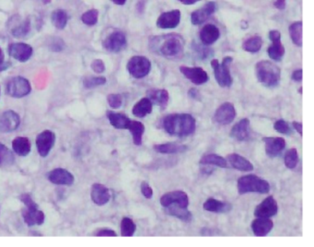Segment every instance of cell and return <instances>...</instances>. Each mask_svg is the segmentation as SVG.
<instances>
[{
  "mask_svg": "<svg viewBox=\"0 0 314 247\" xmlns=\"http://www.w3.org/2000/svg\"><path fill=\"white\" fill-rule=\"evenodd\" d=\"M220 31L217 26L208 24L203 27L200 31V39L202 42L207 45L212 44L220 38Z\"/></svg>",
  "mask_w": 314,
  "mask_h": 247,
  "instance_id": "cell-27",
  "label": "cell"
},
{
  "mask_svg": "<svg viewBox=\"0 0 314 247\" xmlns=\"http://www.w3.org/2000/svg\"><path fill=\"white\" fill-rule=\"evenodd\" d=\"M291 78H292L293 80H295V81H298V82L302 81V80H303V69L295 70L294 72L292 73Z\"/></svg>",
  "mask_w": 314,
  "mask_h": 247,
  "instance_id": "cell-53",
  "label": "cell"
},
{
  "mask_svg": "<svg viewBox=\"0 0 314 247\" xmlns=\"http://www.w3.org/2000/svg\"><path fill=\"white\" fill-rule=\"evenodd\" d=\"M188 96L190 98H192L193 100H196V101H201V94H200V92L198 91V90H196V89H190L189 91H188Z\"/></svg>",
  "mask_w": 314,
  "mask_h": 247,
  "instance_id": "cell-52",
  "label": "cell"
},
{
  "mask_svg": "<svg viewBox=\"0 0 314 247\" xmlns=\"http://www.w3.org/2000/svg\"><path fill=\"white\" fill-rule=\"evenodd\" d=\"M238 192L240 195L247 193L267 194L270 191L269 183L255 175L242 176L238 180Z\"/></svg>",
  "mask_w": 314,
  "mask_h": 247,
  "instance_id": "cell-4",
  "label": "cell"
},
{
  "mask_svg": "<svg viewBox=\"0 0 314 247\" xmlns=\"http://www.w3.org/2000/svg\"><path fill=\"white\" fill-rule=\"evenodd\" d=\"M126 37L121 31H113L102 42L103 47L112 53H118L126 46Z\"/></svg>",
  "mask_w": 314,
  "mask_h": 247,
  "instance_id": "cell-13",
  "label": "cell"
},
{
  "mask_svg": "<svg viewBox=\"0 0 314 247\" xmlns=\"http://www.w3.org/2000/svg\"><path fill=\"white\" fill-rule=\"evenodd\" d=\"M107 102L113 109H118L122 106L123 97L121 94H109L107 96Z\"/></svg>",
  "mask_w": 314,
  "mask_h": 247,
  "instance_id": "cell-46",
  "label": "cell"
},
{
  "mask_svg": "<svg viewBox=\"0 0 314 247\" xmlns=\"http://www.w3.org/2000/svg\"><path fill=\"white\" fill-rule=\"evenodd\" d=\"M113 3L119 5V6H122V5H125L126 0H111Z\"/></svg>",
  "mask_w": 314,
  "mask_h": 247,
  "instance_id": "cell-57",
  "label": "cell"
},
{
  "mask_svg": "<svg viewBox=\"0 0 314 247\" xmlns=\"http://www.w3.org/2000/svg\"><path fill=\"white\" fill-rule=\"evenodd\" d=\"M292 125H293V127L295 128V130H296L297 132L299 133V134L303 137V124L300 123V122L294 121V122L292 123Z\"/></svg>",
  "mask_w": 314,
  "mask_h": 247,
  "instance_id": "cell-54",
  "label": "cell"
},
{
  "mask_svg": "<svg viewBox=\"0 0 314 247\" xmlns=\"http://www.w3.org/2000/svg\"><path fill=\"white\" fill-rule=\"evenodd\" d=\"M141 193L146 199H150L153 197V190L147 182H142L141 184Z\"/></svg>",
  "mask_w": 314,
  "mask_h": 247,
  "instance_id": "cell-49",
  "label": "cell"
},
{
  "mask_svg": "<svg viewBox=\"0 0 314 247\" xmlns=\"http://www.w3.org/2000/svg\"><path fill=\"white\" fill-rule=\"evenodd\" d=\"M251 227L255 235L258 237H264L272 231L274 223L270 218H257L253 221Z\"/></svg>",
  "mask_w": 314,
  "mask_h": 247,
  "instance_id": "cell-23",
  "label": "cell"
},
{
  "mask_svg": "<svg viewBox=\"0 0 314 247\" xmlns=\"http://www.w3.org/2000/svg\"><path fill=\"white\" fill-rule=\"evenodd\" d=\"M162 127L168 134L183 138L195 133L196 122L189 114H171L162 119Z\"/></svg>",
  "mask_w": 314,
  "mask_h": 247,
  "instance_id": "cell-1",
  "label": "cell"
},
{
  "mask_svg": "<svg viewBox=\"0 0 314 247\" xmlns=\"http://www.w3.org/2000/svg\"><path fill=\"white\" fill-rule=\"evenodd\" d=\"M15 162V157L9 149L0 143V168H5L12 165Z\"/></svg>",
  "mask_w": 314,
  "mask_h": 247,
  "instance_id": "cell-37",
  "label": "cell"
},
{
  "mask_svg": "<svg viewBox=\"0 0 314 247\" xmlns=\"http://www.w3.org/2000/svg\"><path fill=\"white\" fill-rule=\"evenodd\" d=\"M8 54L18 62H27L33 53V49L30 44L24 42H13L8 46Z\"/></svg>",
  "mask_w": 314,
  "mask_h": 247,
  "instance_id": "cell-12",
  "label": "cell"
},
{
  "mask_svg": "<svg viewBox=\"0 0 314 247\" xmlns=\"http://www.w3.org/2000/svg\"><path fill=\"white\" fill-rule=\"evenodd\" d=\"M232 61L233 59L231 56L224 57L221 64L219 63V60L217 59L211 61V66H213L215 78L218 84L223 88L231 87L232 84V78H231V69H230Z\"/></svg>",
  "mask_w": 314,
  "mask_h": 247,
  "instance_id": "cell-6",
  "label": "cell"
},
{
  "mask_svg": "<svg viewBox=\"0 0 314 247\" xmlns=\"http://www.w3.org/2000/svg\"><path fill=\"white\" fill-rule=\"evenodd\" d=\"M49 181L53 185L58 186H71L75 181L74 175L67 170L56 168L51 171L47 175Z\"/></svg>",
  "mask_w": 314,
  "mask_h": 247,
  "instance_id": "cell-18",
  "label": "cell"
},
{
  "mask_svg": "<svg viewBox=\"0 0 314 247\" xmlns=\"http://www.w3.org/2000/svg\"><path fill=\"white\" fill-rule=\"evenodd\" d=\"M284 162L286 166L289 169H294L299 163V154L295 148L291 149L286 152L284 157Z\"/></svg>",
  "mask_w": 314,
  "mask_h": 247,
  "instance_id": "cell-42",
  "label": "cell"
},
{
  "mask_svg": "<svg viewBox=\"0 0 314 247\" xmlns=\"http://www.w3.org/2000/svg\"><path fill=\"white\" fill-rule=\"evenodd\" d=\"M90 198L96 205L103 206L110 201L111 194L105 186L94 184L90 190Z\"/></svg>",
  "mask_w": 314,
  "mask_h": 247,
  "instance_id": "cell-21",
  "label": "cell"
},
{
  "mask_svg": "<svg viewBox=\"0 0 314 247\" xmlns=\"http://www.w3.org/2000/svg\"><path fill=\"white\" fill-rule=\"evenodd\" d=\"M107 118L110 122V124L114 128H117V129H127L131 122V119H129L126 115L121 113H115L113 111L107 112Z\"/></svg>",
  "mask_w": 314,
  "mask_h": 247,
  "instance_id": "cell-28",
  "label": "cell"
},
{
  "mask_svg": "<svg viewBox=\"0 0 314 247\" xmlns=\"http://www.w3.org/2000/svg\"><path fill=\"white\" fill-rule=\"evenodd\" d=\"M266 144V153L270 158L279 156L286 148V140L283 138H264Z\"/></svg>",
  "mask_w": 314,
  "mask_h": 247,
  "instance_id": "cell-20",
  "label": "cell"
},
{
  "mask_svg": "<svg viewBox=\"0 0 314 247\" xmlns=\"http://www.w3.org/2000/svg\"><path fill=\"white\" fill-rule=\"evenodd\" d=\"M30 91V81L23 77H14L6 82V93L12 98H23L29 95Z\"/></svg>",
  "mask_w": 314,
  "mask_h": 247,
  "instance_id": "cell-7",
  "label": "cell"
},
{
  "mask_svg": "<svg viewBox=\"0 0 314 247\" xmlns=\"http://www.w3.org/2000/svg\"><path fill=\"white\" fill-rule=\"evenodd\" d=\"M217 9V5L213 1L208 2V4L201 8L192 13L191 20L194 25H200L204 23Z\"/></svg>",
  "mask_w": 314,
  "mask_h": 247,
  "instance_id": "cell-22",
  "label": "cell"
},
{
  "mask_svg": "<svg viewBox=\"0 0 314 247\" xmlns=\"http://www.w3.org/2000/svg\"><path fill=\"white\" fill-rule=\"evenodd\" d=\"M106 78L100 77H88L84 78L83 86L86 89H93L99 86L106 84Z\"/></svg>",
  "mask_w": 314,
  "mask_h": 247,
  "instance_id": "cell-43",
  "label": "cell"
},
{
  "mask_svg": "<svg viewBox=\"0 0 314 247\" xmlns=\"http://www.w3.org/2000/svg\"><path fill=\"white\" fill-rule=\"evenodd\" d=\"M263 45V40L260 36L251 37L245 40L243 43V48L246 52L250 53H257L260 51Z\"/></svg>",
  "mask_w": 314,
  "mask_h": 247,
  "instance_id": "cell-40",
  "label": "cell"
},
{
  "mask_svg": "<svg viewBox=\"0 0 314 247\" xmlns=\"http://www.w3.org/2000/svg\"><path fill=\"white\" fill-rule=\"evenodd\" d=\"M12 149L18 156L26 157L30 154L31 151V144L28 138L19 137V138L13 139Z\"/></svg>",
  "mask_w": 314,
  "mask_h": 247,
  "instance_id": "cell-30",
  "label": "cell"
},
{
  "mask_svg": "<svg viewBox=\"0 0 314 247\" xmlns=\"http://www.w3.org/2000/svg\"><path fill=\"white\" fill-rule=\"evenodd\" d=\"M49 48L53 52H61L65 47V42L61 38H52L51 42L48 44Z\"/></svg>",
  "mask_w": 314,
  "mask_h": 247,
  "instance_id": "cell-47",
  "label": "cell"
},
{
  "mask_svg": "<svg viewBox=\"0 0 314 247\" xmlns=\"http://www.w3.org/2000/svg\"><path fill=\"white\" fill-rule=\"evenodd\" d=\"M147 97L153 104H157L164 109L169 102V91L165 89H151L147 92Z\"/></svg>",
  "mask_w": 314,
  "mask_h": 247,
  "instance_id": "cell-25",
  "label": "cell"
},
{
  "mask_svg": "<svg viewBox=\"0 0 314 247\" xmlns=\"http://www.w3.org/2000/svg\"><path fill=\"white\" fill-rule=\"evenodd\" d=\"M166 209L167 213L172 217L178 218L179 220H182L184 222H190L192 219V213L187 210V208H183L173 204L167 207Z\"/></svg>",
  "mask_w": 314,
  "mask_h": 247,
  "instance_id": "cell-35",
  "label": "cell"
},
{
  "mask_svg": "<svg viewBox=\"0 0 314 247\" xmlns=\"http://www.w3.org/2000/svg\"><path fill=\"white\" fill-rule=\"evenodd\" d=\"M30 31V21L29 18H26L24 20L16 19V22L12 25L10 28V32L12 35L16 38H23L26 37Z\"/></svg>",
  "mask_w": 314,
  "mask_h": 247,
  "instance_id": "cell-32",
  "label": "cell"
},
{
  "mask_svg": "<svg viewBox=\"0 0 314 247\" xmlns=\"http://www.w3.org/2000/svg\"><path fill=\"white\" fill-rule=\"evenodd\" d=\"M227 159L229 163H231V167H233L234 169L243 171V172H251L254 170V165L252 164V163L237 153L229 154Z\"/></svg>",
  "mask_w": 314,
  "mask_h": 247,
  "instance_id": "cell-26",
  "label": "cell"
},
{
  "mask_svg": "<svg viewBox=\"0 0 314 247\" xmlns=\"http://www.w3.org/2000/svg\"><path fill=\"white\" fill-rule=\"evenodd\" d=\"M290 35L297 46H303V22L297 21L290 27Z\"/></svg>",
  "mask_w": 314,
  "mask_h": 247,
  "instance_id": "cell-38",
  "label": "cell"
},
{
  "mask_svg": "<svg viewBox=\"0 0 314 247\" xmlns=\"http://www.w3.org/2000/svg\"><path fill=\"white\" fill-rule=\"evenodd\" d=\"M19 200L25 205V209L22 211L24 223L30 227L42 225L45 221V215L42 211H39L38 205L33 201L30 195L22 194L19 197Z\"/></svg>",
  "mask_w": 314,
  "mask_h": 247,
  "instance_id": "cell-5",
  "label": "cell"
},
{
  "mask_svg": "<svg viewBox=\"0 0 314 247\" xmlns=\"http://www.w3.org/2000/svg\"><path fill=\"white\" fill-rule=\"evenodd\" d=\"M235 116L236 110L234 105L231 103H224L217 109L214 115V120L220 125L227 126L232 123V121L235 119Z\"/></svg>",
  "mask_w": 314,
  "mask_h": 247,
  "instance_id": "cell-10",
  "label": "cell"
},
{
  "mask_svg": "<svg viewBox=\"0 0 314 247\" xmlns=\"http://www.w3.org/2000/svg\"><path fill=\"white\" fill-rule=\"evenodd\" d=\"M52 22L54 25L55 28L59 29V30H63L65 29V26L67 24V20H68V17H67V14L65 12V10L63 9H56L52 13Z\"/></svg>",
  "mask_w": 314,
  "mask_h": 247,
  "instance_id": "cell-39",
  "label": "cell"
},
{
  "mask_svg": "<svg viewBox=\"0 0 314 247\" xmlns=\"http://www.w3.org/2000/svg\"><path fill=\"white\" fill-rule=\"evenodd\" d=\"M275 6H276L277 8L280 9V10L285 9V7H286V0H276Z\"/></svg>",
  "mask_w": 314,
  "mask_h": 247,
  "instance_id": "cell-55",
  "label": "cell"
},
{
  "mask_svg": "<svg viewBox=\"0 0 314 247\" xmlns=\"http://www.w3.org/2000/svg\"><path fill=\"white\" fill-rule=\"evenodd\" d=\"M255 74L262 84L268 88L277 87L280 82V68L271 61L258 62L255 66Z\"/></svg>",
  "mask_w": 314,
  "mask_h": 247,
  "instance_id": "cell-3",
  "label": "cell"
},
{
  "mask_svg": "<svg viewBox=\"0 0 314 247\" xmlns=\"http://www.w3.org/2000/svg\"><path fill=\"white\" fill-rule=\"evenodd\" d=\"M179 1L184 5H194V4H196V2H198L200 0H179Z\"/></svg>",
  "mask_w": 314,
  "mask_h": 247,
  "instance_id": "cell-56",
  "label": "cell"
},
{
  "mask_svg": "<svg viewBox=\"0 0 314 247\" xmlns=\"http://www.w3.org/2000/svg\"><path fill=\"white\" fill-rule=\"evenodd\" d=\"M274 129L284 135H291L292 133V129L290 127V125L288 124V122H286L283 119H279L274 124Z\"/></svg>",
  "mask_w": 314,
  "mask_h": 247,
  "instance_id": "cell-45",
  "label": "cell"
},
{
  "mask_svg": "<svg viewBox=\"0 0 314 247\" xmlns=\"http://www.w3.org/2000/svg\"><path fill=\"white\" fill-rule=\"evenodd\" d=\"M299 92H300V93H303V87H301V89L299 90Z\"/></svg>",
  "mask_w": 314,
  "mask_h": 247,
  "instance_id": "cell-58",
  "label": "cell"
},
{
  "mask_svg": "<svg viewBox=\"0 0 314 247\" xmlns=\"http://www.w3.org/2000/svg\"><path fill=\"white\" fill-rule=\"evenodd\" d=\"M154 151L161 154H176L187 151L188 148L185 145L176 143H165V144L154 145Z\"/></svg>",
  "mask_w": 314,
  "mask_h": 247,
  "instance_id": "cell-33",
  "label": "cell"
},
{
  "mask_svg": "<svg viewBox=\"0 0 314 247\" xmlns=\"http://www.w3.org/2000/svg\"><path fill=\"white\" fill-rule=\"evenodd\" d=\"M250 120L243 118L231 128V137L237 141H243L249 137Z\"/></svg>",
  "mask_w": 314,
  "mask_h": 247,
  "instance_id": "cell-24",
  "label": "cell"
},
{
  "mask_svg": "<svg viewBox=\"0 0 314 247\" xmlns=\"http://www.w3.org/2000/svg\"><path fill=\"white\" fill-rule=\"evenodd\" d=\"M136 230V223L129 218H124L121 222V235L124 237H131L135 235Z\"/></svg>",
  "mask_w": 314,
  "mask_h": 247,
  "instance_id": "cell-41",
  "label": "cell"
},
{
  "mask_svg": "<svg viewBox=\"0 0 314 247\" xmlns=\"http://www.w3.org/2000/svg\"><path fill=\"white\" fill-rule=\"evenodd\" d=\"M90 66H91L92 70L95 73H97V74H101V73L105 71V65H104L103 61L101 60V59H95L91 63Z\"/></svg>",
  "mask_w": 314,
  "mask_h": 247,
  "instance_id": "cell-48",
  "label": "cell"
},
{
  "mask_svg": "<svg viewBox=\"0 0 314 247\" xmlns=\"http://www.w3.org/2000/svg\"><path fill=\"white\" fill-rule=\"evenodd\" d=\"M98 17H99V11L97 9H90L82 14L81 20L84 24L88 26H94L98 22Z\"/></svg>",
  "mask_w": 314,
  "mask_h": 247,
  "instance_id": "cell-44",
  "label": "cell"
},
{
  "mask_svg": "<svg viewBox=\"0 0 314 247\" xmlns=\"http://www.w3.org/2000/svg\"><path fill=\"white\" fill-rule=\"evenodd\" d=\"M278 212V202L274 197L270 196L255 208V216L257 218H271L274 217Z\"/></svg>",
  "mask_w": 314,
  "mask_h": 247,
  "instance_id": "cell-17",
  "label": "cell"
},
{
  "mask_svg": "<svg viewBox=\"0 0 314 247\" xmlns=\"http://www.w3.org/2000/svg\"><path fill=\"white\" fill-rule=\"evenodd\" d=\"M181 20V11L174 9L169 12L162 13L157 20V26L160 29L176 28Z\"/></svg>",
  "mask_w": 314,
  "mask_h": 247,
  "instance_id": "cell-19",
  "label": "cell"
},
{
  "mask_svg": "<svg viewBox=\"0 0 314 247\" xmlns=\"http://www.w3.org/2000/svg\"><path fill=\"white\" fill-rule=\"evenodd\" d=\"M95 236H99V237H115V236H117L116 235V233L113 231V230L111 229H101L99 230L96 234H95Z\"/></svg>",
  "mask_w": 314,
  "mask_h": 247,
  "instance_id": "cell-50",
  "label": "cell"
},
{
  "mask_svg": "<svg viewBox=\"0 0 314 247\" xmlns=\"http://www.w3.org/2000/svg\"><path fill=\"white\" fill-rule=\"evenodd\" d=\"M133 137L134 144L140 146L142 144L143 135L145 132V126L139 121L131 120L127 128Z\"/></svg>",
  "mask_w": 314,
  "mask_h": 247,
  "instance_id": "cell-34",
  "label": "cell"
},
{
  "mask_svg": "<svg viewBox=\"0 0 314 247\" xmlns=\"http://www.w3.org/2000/svg\"><path fill=\"white\" fill-rule=\"evenodd\" d=\"M0 93H1V89H0Z\"/></svg>",
  "mask_w": 314,
  "mask_h": 247,
  "instance_id": "cell-59",
  "label": "cell"
},
{
  "mask_svg": "<svg viewBox=\"0 0 314 247\" xmlns=\"http://www.w3.org/2000/svg\"><path fill=\"white\" fill-rule=\"evenodd\" d=\"M152 110H153V103H151V101L148 99V97H146V98H142L139 102H137L134 105V107L132 109V113L136 117L143 118L149 114H151Z\"/></svg>",
  "mask_w": 314,
  "mask_h": 247,
  "instance_id": "cell-29",
  "label": "cell"
},
{
  "mask_svg": "<svg viewBox=\"0 0 314 247\" xmlns=\"http://www.w3.org/2000/svg\"><path fill=\"white\" fill-rule=\"evenodd\" d=\"M231 208L232 207L230 203L222 202L220 200L215 199H208L203 204V209L205 211L216 212V213H225L231 211Z\"/></svg>",
  "mask_w": 314,
  "mask_h": 247,
  "instance_id": "cell-31",
  "label": "cell"
},
{
  "mask_svg": "<svg viewBox=\"0 0 314 247\" xmlns=\"http://www.w3.org/2000/svg\"><path fill=\"white\" fill-rule=\"evenodd\" d=\"M10 65L11 64L9 62L5 61V55H4V53H3V50L0 47V72L1 71H5L7 68H9Z\"/></svg>",
  "mask_w": 314,
  "mask_h": 247,
  "instance_id": "cell-51",
  "label": "cell"
},
{
  "mask_svg": "<svg viewBox=\"0 0 314 247\" xmlns=\"http://www.w3.org/2000/svg\"><path fill=\"white\" fill-rule=\"evenodd\" d=\"M152 49L158 54L167 57L177 56L183 52V38L176 34L155 37L152 40Z\"/></svg>",
  "mask_w": 314,
  "mask_h": 247,
  "instance_id": "cell-2",
  "label": "cell"
},
{
  "mask_svg": "<svg viewBox=\"0 0 314 247\" xmlns=\"http://www.w3.org/2000/svg\"><path fill=\"white\" fill-rule=\"evenodd\" d=\"M55 142V135L50 130H45L40 133L36 138V148L39 154L45 158L48 156L51 150L53 149Z\"/></svg>",
  "mask_w": 314,
  "mask_h": 247,
  "instance_id": "cell-9",
  "label": "cell"
},
{
  "mask_svg": "<svg viewBox=\"0 0 314 247\" xmlns=\"http://www.w3.org/2000/svg\"><path fill=\"white\" fill-rule=\"evenodd\" d=\"M160 204L164 208L173 204H176L183 208H187L189 205V198L187 194L184 191H172L161 197Z\"/></svg>",
  "mask_w": 314,
  "mask_h": 247,
  "instance_id": "cell-16",
  "label": "cell"
},
{
  "mask_svg": "<svg viewBox=\"0 0 314 247\" xmlns=\"http://www.w3.org/2000/svg\"><path fill=\"white\" fill-rule=\"evenodd\" d=\"M20 124L19 115L12 111H5L0 115V132H12L18 128Z\"/></svg>",
  "mask_w": 314,
  "mask_h": 247,
  "instance_id": "cell-14",
  "label": "cell"
},
{
  "mask_svg": "<svg viewBox=\"0 0 314 247\" xmlns=\"http://www.w3.org/2000/svg\"><path fill=\"white\" fill-rule=\"evenodd\" d=\"M200 164L202 165H215L220 168H227L228 163L226 159L218 154H207L202 157L200 160Z\"/></svg>",
  "mask_w": 314,
  "mask_h": 247,
  "instance_id": "cell-36",
  "label": "cell"
},
{
  "mask_svg": "<svg viewBox=\"0 0 314 247\" xmlns=\"http://www.w3.org/2000/svg\"><path fill=\"white\" fill-rule=\"evenodd\" d=\"M180 71L185 78L191 80L195 85L205 84L208 82V74L200 66H180Z\"/></svg>",
  "mask_w": 314,
  "mask_h": 247,
  "instance_id": "cell-15",
  "label": "cell"
},
{
  "mask_svg": "<svg viewBox=\"0 0 314 247\" xmlns=\"http://www.w3.org/2000/svg\"><path fill=\"white\" fill-rule=\"evenodd\" d=\"M127 70L133 78H143L148 76L151 69V63L147 57L136 55L127 63Z\"/></svg>",
  "mask_w": 314,
  "mask_h": 247,
  "instance_id": "cell-8",
  "label": "cell"
},
{
  "mask_svg": "<svg viewBox=\"0 0 314 247\" xmlns=\"http://www.w3.org/2000/svg\"><path fill=\"white\" fill-rule=\"evenodd\" d=\"M269 38L272 41V45L267 49L268 55L275 61H281L284 56V45L281 42V34L279 30H273L269 32Z\"/></svg>",
  "mask_w": 314,
  "mask_h": 247,
  "instance_id": "cell-11",
  "label": "cell"
}]
</instances>
